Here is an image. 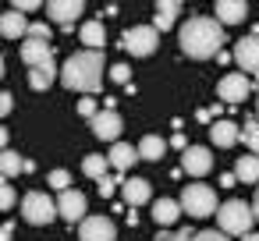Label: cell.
<instances>
[{
    "label": "cell",
    "mask_w": 259,
    "mask_h": 241,
    "mask_svg": "<svg viewBox=\"0 0 259 241\" xmlns=\"http://www.w3.org/2000/svg\"><path fill=\"white\" fill-rule=\"evenodd\" d=\"M178 39H181V50H185L192 61H209V57H217L220 46H224V25H220L217 18L195 15V18H188V22L181 25Z\"/></svg>",
    "instance_id": "obj_1"
},
{
    "label": "cell",
    "mask_w": 259,
    "mask_h": 241,
    "mask_svg": "<svg viewBox=\"0 0 259 241\" xmlns=\"http://www.w3.org/2000/svg\"><path fill=\"white\" fill-rule=\"evenodd\" d=\"M103 71H107V64H103L100 50H78L61 64V82L71 92H96L103 85Z\"/></svg>",
    "instance_id": "obj_2"
},
{
    "label": "cell",
    "mask_w": 259,
    "mask_h": 241,
    "mask_svg": "<svg viewBox=\"0 0 259 241\" xmlns=\"http://www.w3.org/2000/svg\"><path fill=\"white\" fill-rule=\"evenodd\" d=\"M252 220H255V213H252V206L241 202V199H227V202L217 209V223H220V230H224L227 237H231V234L245 237V234L252 230Z\"/></svg>",
    "instance_id": "obj_3"
},
{
    "label": "cell",
    "mask_w": 259,
    "mask_h": 241,
    "mask_svg": "<svg viewBox=\"0 0 259 241\" xmlns=\"http://www.w3.org/2000/svg\"><path fill=\"white\" fill-rule=\"evenodd\" d=\"M181 209L195 220H206V216H217V191L209 184H185L181 191Z\"/></svg>",
    "instance_id": "obj_4"
},
{
    "label": "cell",
    "mask_w": 259,
    "mask_h": 241,
    "mask_svg": "<svg viewBox=\"0 0 259 241\" xmlns=\"http://www.w3.org/2000/svg\"><path fill=\"white\" fill-rule=\"evenodd\" d=\"M22 216H25V223H32V227H47V223H54V216H61V213H57V202H54L47 191H29V195L22 199Z\"/></svg>",
    "instance_id": "obj_5"
},
{
    "label": "cell",
    "mask_w": 259,
    "mask_h": 241,
    "mask_svg": "<svg viewBox=\"0 0 259 241\" xmlns=\"http://www.w3.org/2000/svg\"><path fill=\"white\" fill-rule=\"evenodd\" d=\"M121 46H124L132 57H149V54H156V46H160V29H156V25H135V29H128V32L121 36Z\"/></svg>",
    "instance_id": "obj_6"
},
{
    "label": "cell",
    "mask_w": 259,
    "mask_h": 241,
    "mask_svg": "<svg viewBox=\"0 0 259 241\" xmlns=\"http://www.w3.org/2000/svg\"><path fill=\"white\" fill-rule=\"evenodd\" d=\"M248 92H252V82L245 71H231L217 82V96L224 103H241V100H248Z\"/></svg>",
    "instance_id": "obj_7"
},
{
    "label": "cell",
    "mask_w": 259,
    "mask_h": 241,
    "mask_svg": "<svg viewBox=\"0 0 259 241\" xmlns=\"http://www.w3.org/2000/svg\"><path fill=\"white\" fill-rule=\"evenodd\" d=\"M78 241H117V227L110 216H85L78 227Z\"/></svg>",
    "instance_id": "obj_8"
},
{
    "label": "cell",
    "mask_w": 259,
    "mask_h": 241,
    "mask_svg": "<svg viewBox=\"0 0 259 241\" xmlns=\"http://www.w3.org/2000/svg\"><path fill=\"white\" fill-rule=\"evenodd\" d=\"M82 11H85V0H47V18L64 29H71Z\"/></svg>",
    "instance_id": "obj_9"
},
{
    "label": "cell",
    "mask_w": 259,
    "mask_h": 241,
    "mask_svg": "<svg viewBox=\"0 0 259 241\" xmlns=\"http://www.w3.org/2000/svg\"><path fill=\"white\" fill-rule=\"evenodd\" d=\"M89 124H93V135L103 138V142H117V135H121V128H124V121H121V114H117L114 107L100 110Z\"/></svg>",
    "instance_id": "obj_10"
},
{
    "label": "cell",
    "mask_w": 259,
    "mask_h": 241,
    "mask_svg": "<svg viewBox=\"0 0 259 241\" xmlns=\"http://www.w3.org/2000/svg\"><path fill=\"white\" fill-rule=\"evenodd\" d=\"M181 167H185L192 177H202V174L213 170V153H209L206 146H188V149L181 153Z\"/></svg>",
    "instance_id": "obj_11"
},
{
    "label": "cell",
    "mask_w": 259,
    "mask_h": 241,
    "mask_svg": "<svg viewBox=\"0 0 259 241\" xmlns=\"http://www.w3.org/2000/svg\"><path fill=\"white\" fill-rule=\"evenodd\" d=\"M234 61H238V68L248 75H259V36H245V39H238L234 43Z\"/></svg>",
    "instance_id": "obj_12"
},
{
    "label": "cell",
    "mask_w": 259,
    "mask_h": 241,
    "mask_svg": "<svg viewBox=\"0 0 259 241\" xmlns=\"http://www.w3.org/2000/svg\"><path fill=\"white\" fill-rule=\"evenodd\" d=\"M85 209H89V202H85V195L82 191H75V188H68V191H61V199H57V213L64 216V220H85Z\"/></svg>",
    "instance_id": "obj_13"
},
{
    "label": "cell",
    "mask_w": 259,
    "mask_h": 241,
    "mask_svg": "<svg viewBox=\"0 0 259 241\" xmlns=\"http://www.w3.org/2000/svg\"><path fill=\"white\" fill-rule=\"evenodd\" d=\"M22 61H25L29 68L50 64V61H54V46H50V39H32V36H25V43H22Z\"/></svg>",
    "instance_id": "obj_14"
},
{
    "label": "cell",
    "mask_w": 259,
    "mask_h": 241,
    "mask_svg": "<svg viewBox=\"0 0 259 241\" xmlns=\"http://www.w3.org/2000/svg\"><path fill=\"white\" fill-rule=\"evenodd\" d=\"M121 195L128 206H146L153 199V184L146 177H128V181H121Z\"/></svg>",
    "instance_id": "obj_15"
},
{
    "label": "cell",
    "mask_w": 259,
    "mask_h": 241,
    "mask_svg": "<svg viewBox=\"0 0 259 241\" xmlns=\"http://www.w3.org/2000/svg\"><path fill=\"white\" fill-rule=\"evenodd\" d=\"M217 22L220 25H241L245 15H248V4L245 0H217Z\"/></svg>",
    "instance_id": "obj_16"
},
{
    "label": "cell",
    "mask_w": 259,
    "mask_h": 241,
    "mask_svg": "<svg viewBox=\"0 0 259 241\" xmlns=\"http://www.w3.org/2000/svg\"><path fill=\"white\" fill-rule=\"evenodd\" d=\"M209 138H213V146L231 149V146L241 138V128H238L234 121H213V124H209Z\"/></svg>",
    "instance_id": "obj_17"
},
{
    "label": "cell",
    "mask_w": 259,
    "mask_h": 241,
    "mask_svg": "<svg viewBox=\"0 0 259 241\" xmlns=\"http://www.w3.org/2000/svg\"><path fill=\"white\" fill-rule=\"evenodd\" d=\"M110 167H117V170H132L142 156H139V146H128V142H114L110 146Z\"/></svg>",
    "instance_id": "obj_18"
},
{
    "label": "cell",
    "mask_w": 259,
    "mask_h": 241,
    "mask_svg": "<svg viewBox=\"0 0 259 241\" xmlns=\"http://www.w3.org/2000/svg\"><path fill=\"white\" fill-rule=\"evenodd\" d=\"M0 36L4 39H22L29 36V22L22 11H8V15H0Z\"/></svg>",
    "instance_id": "obj_19"
},
{
    "label": "cell",
    "mask_w": 259,
    "mask_h": 241,
    "mask_svg": "<svg viewBox=\"0 0 259 241\" xmlns=\"http://www.w3.org/2000/svg\"><path fill=\"white\" fill-rule=\"evenodd\" d=\"M181 213H185V209H181V202H174V199H156V202H153V220H156L160 227H174Z\"/></svg>",
    "instance_id": "obj_20"
},
{
    "label": "cell",
    "mask_w": 259,
    "mask_h": 241,
    "mask_svg": "<svg viewBox=\"0 0 259 241\" xmlns=\"http://www.w3.org/2000/svg\"><path fill=\"white\" fill-rule=\"evenodd\" d=\"M178 15H181V0H156V18H153V25H156L160 32H167V29H174Z\"/></svg>",
    "instance_id": "obj_21"
},
{
    "label": "cell",
    "mask_w": 259,
    "mask_h": 241,
    "mask_svg": "<svg viewBox=\"0 0 259 241\" xmlns=\"http://www.w3.org/2000/svg\"><path fill=\"white\" fill-rule=\"evenodd\" d=\"M234 177H238L241 184H259V156H255V153L238 156V163H234Z\"/></svg>",
    "instance_id": "obj_22"
},
{
    "label": "cell",
    "mask_w": 259,
    "mask_h": 241,
    "mask_svg": "<svg viewBox=\"0 0 259 241\" xmlns=\"http://www.w3.org/2000/svg\"><path fill=\"white\" fill-rule=\"evenodd\" d=\"M61 71H57V64L50 61V64H39V68H29V85L36 89V92H43V89H50L54 85V78H57Z\"/></svg>",
    "instance_id": "obj_23"
},
{
    "label": "cell",
    "mask_w": 259,
    "mask_h": 241,
    "mask_svg": "<svg viewBox=\"0 0 259 241\" xmlns=\"http://www.w3.org/2000/svg\"><path fill=\"white\" fill-rule=\"evenodd\" d=\"M78 36H82V43H85V50H100V46L107 43V32H103V22H85Z\"/></svg>",
    "instance_id": "obj_24"
},
{
    "label": "cell",
    "mask_w": 259,
    "mask_h": 241,
    "mask_svg": "<svg viewBox=\"0 0 259 241\" xmlns=\"http://www.w3.org/2000/svg\"><path fill=\"white\" fill-rule=\"evenodd\" d=\"M163 153H167V142H163L160 135H146V138L139 142V156H142V160H149V163H156Z\"/></svg>",
    "instance_id": "obj_25"
},
{
    "label": "cell",
    "mask_w": 259,
    "mask_h": 241,
    "mask_svg": "<svg viewBox=\"0 0 259 241\" xmlns=\"http://www.w3.org/2000/svg\"><path fill=\"white\" fill-rule=\"evenodd\" d=\"M29 167V160H22L18 153H11V149H0V174L4 177H15V174H22Z\"/></svg>",
    "instance_id": "obj_26"
},
{
    "label": "cell",
    "mask_w": 259,
    "mask_h": 241,
    "mask_svg": "<svg viewBox=\"0 0 259 241\" xmlns=\"http://www.w3.org/2000/svg\"><path fill=\"white\" fill-rule=\"evenodd\" d=\"M107 167H110V160L107 156H100V153H89L85 160H82V174H89V177H107Z\"/></svg>",
    "instance_id": "obj_27"
},
{
    "label": "cell",
    "mask_w": 259,
    "mask_h": 241,
    "mask_svg": "<svg viewBox=\"0 0 259 241\" xmlns=\"http://www.w3.org/2000/svg\"><path fill=\"white\" fill-rule=\"evenodd\" d=\"M241 142L248 146V153L259 156V121H245L241 124Z\"/></svg>",
    "instance_id": "obj_28"
},
{
    "label": "cell",
    "mask_w": 259,
    "mask_h": 241,
    "mask_svg": "<svg viewBox=\"0 0 259 241\" xmlns=\"http://www.w3.org/2000/svg\"><path fill=\"white\" fill-rule=\"evenodd\" d=\"M47 184H50L54 191H68V184H71V174H68V170H50Z\"/></svg>",
    "instance_id": "obj_29"
},
{
    "label": "cell",
    "mask_w": 259,
    "mask_h": 241,
    "mask_svg": "<svg viewBox=\"0 0 259 241\" xmlns=\"http://www.w3.org/2000/svg\"><path fill=\"white\" fill-rule=\"evenodd\" d=\"M15 202H18V199H15V188L8 184V177H4V174H0V209H11Z\"/></svg>",
    "instance_id": "obj_30"
},
{
    "label": "cell",
    "mask_w": 259,
    "mask_h": 241,
    "mask_svg": "<svg viewBox=\"0 0 259 241\" xmlns=\"http://www.w3.org/2000/svg\"><path fill=\"white\" fill-rule=\"evenodd\" d=\"M188 241H227V234L224 230H192Z\"/></svg>",
    "instance_id": "obj_31"
},
{
    "label": "cell",
    "mask_w": 259,
    "mask_h": 241,
    "mask_svg": "<svg viewBox=\"0 0 259 241\" xmlns=\"http://www.w3.org/2000/svg\"><path fill=\"white\" fill-rule=\"evenodd\" d=\"M192 237V230L185 227V230H163V234H156V241H188Z\"/></svg>",
    "instance_id": "obj_32"
},
{
    "label": "cell",
    "mask_w": 259,
    "mask_h": 241,
    "mask_svg": "<svg viewBox=\"0 0 259 241\" xmlns=\"http://www.w3.org/2000/svg\"><path fill=\"white\" fill-rule=\"evenodd\" d=\"M29 36H32V39H50V25H47V22H32V25H29Z\"/></svg>",
    "instance_id": "obj_33"
},
{
    "label": "cell",
    "mask_w": 259,
    "mask_h": 241,
    "mask_svg": "<svg viewBox=\"0 0 259 241\" xmlns=\"http://www.w3.org/2000/svg\"><path fill=\"white\" fill-rule=\"evenodd\" d=\"M110 78H114V82H121V85H128V78H132L128 64H114V68H110Z\"/></svg>",
    "instance_id": "obj_34"
},
{
    "label": "cell",
    "mask_w": 259,
    "mask_h": 241,
    "mask_svg": "<svg viewBox=\"0 0 259 241\" xmlns=\"http://www.w3.org/2000/svg\"><path fill=\"white\" fill-rule=\"evenodd\" d=\"M96 184H100V195H103V199H110V195L117 191V184H121V181H114V177H100Z\"/></svg>",
    "instance_id": "obj_35"
},
{
    "label": "cell",
    "mask_w": 259,
    "mask_h": 241,
    "mask_svg": "<svg viewBox=\"0 0 259 241\" xmlns=\"http://www.w3.org/2000/svg\"><path fill=\"white\" fill-rule=\"evenodd\" d=\"M15 4V11H22V15H29V11H36V8H43V0H11Z\"/></svg>",
    "instance_id": "obj_36"
},
{
    "label": "cell",
    "mask_w": 259,
    "mask_h": 241,
    "mask_svg": "<svg viewBox=\"0 0 259 241\" xmlns=\"http://www.w3.org/2000/svg\"><path fill=\"white\" fill-rule=\"evenodd\" d=\"M78 114H82V117H89V121H93V117H96V114H100V110H96V100H78Z\"/></svg>",
    "instance_id": "obj_37"
},
{
    "label": "cell",
    "mask_w": 259,
    "mask_h": 241,
    "mask_svg": "<svg viewBox=\"0 0 259 241\" xmlns=\"http://www.w3.org/2000/svg\"><path fill=\"white\" fill-rule=\"evenodd\" d=\"M11 100H15L11 92H0V117H8V114H11V107H15Z\"/></svg>",
    "instance_id": "obj_38"
},
{
    "label": "cell",
    "mask_w": 259,
    "mask_h": 241,
    "mask_svg": "<svg viewBox=\"0 0 259 241\" xmlns=\"http://www.w3.org/2000/svg\"><path fill=\"white\" fill-rule=\"evenodd\" d=\"M11 234H15V227H11V223L0 227V241H11Z\"/></svg>",
    "instance_id": "obj_39"
},
{
    "label": "cell",
    "mask_w": 259,
    "mask_h": 241,
    "mask_svg": "<svg viewBox=\"0 0 259 241\" xmlns=\"http://www.w3.org/2000/svg\"><path fill=\"white\" fill-rule=\"evenodd\" d=\"M220 184H224V188H234V184H238V177H234V174H224V177H220Z\"/></svg>",
    "instance_id": "obj_40"
},
{
    "label": "cell",
    "mask_w": 259,
    "mask_h": 241,
    "mask_svg": "<svg viewBox=\"0 0 259 241\" xmlns=\"http://www.w3.org/2000/svg\"><path fill=\"white\" fill-rule=\"evenodd\" d=\"M252 213H255V220H259V184H255V199H252Z\"/></svg>",
    "instance_id": "obj_41"
},
{
    "label": "cell",
    "mask_w": 259,
    "mask_h": 241,
    "mask_svg": "<svg viewBox=\"0 0 259 241\" xmlns=\"http://www.w3.org/2000/svg\"><path fill=\"white\" fill-rule=\"evenodd\" d=\"M0 149H8V128H0Z\"/></svg>",
    "instance_id": "obj_42"
},
{
    "label": "cell",
    "mask_w": 259,
    "mask_h": 241,
    "mask_svg": "<svg viewBox=\"0 0 259 241\" xmlns=\"http://www.w3.org/2000/svg\"><path fill=\"white\" fill-rule=\"evenodd\" d=\"M241 241H259V234H252V230H248V234H245Z\"/></svg>",
    "instance_id": "obj_43"
},
{
    "label": "cell",
    "mask_w": 259,
    "mask_h": 241,
    "mask_svg": "<svg viewBox=\"0 0 259 241\" xmlns=\"http://www.w3.org/2000/svg\"><path fill=\"white\" fill-rule=\"evenodd\" d=\"M0 78H4V57H0Z\"/></svg>",
    "instance_id": "obj_44"
},
{
    "label": "cell",
    "mask_w": 259,
    "mask_h": 241,
    "mask_svg": "<svg viewBox=\"0 0 259 241\" xmlns=\"http://www.w3.org/2000/svg\"><path fill=\"white\" fill-rule=\"evenodd\" d=\"M255 121H259V100H255Z\"/></svg>",
    "instance_id": "obj_45"
}]
</instances>
